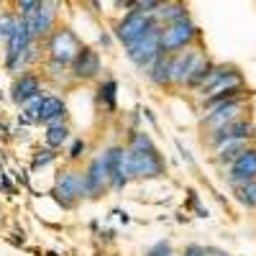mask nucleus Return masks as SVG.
Instances as JSON below:
<instances>
[{
	"label": "nucleus",
	"instance_id": "1",
	"mask_svg": "<svg viewBox=\"0 0 256 256\" xmlns=\"http://www.w3.org/2000/svg\"><path fill=\"white\" fill-rule=\"evenodd\" d=\"M126 174L128 177H162L164 162L146 134H134L126 148Z\"/></svg>",
	"mask_w": 256,
	"mask_h": 256
},
{
	"label": "nucleus",
	"instance_id": "2",
	"mask_svg": "<svg viewBox=\"0 0 256 256\" xmlns=\"http://www.w3.org/2000/svg\"><path fill=\"white\" fill-rule=\"evenodd\" d=\"M154 26H156V20H154L152 10L134 8V10H128L123 16V20L116 26V38L120 41L123 46H131V44H136L141 36H146Z\"/></svg>",
	"mask_w": 256,
	"mask_h": 256
},
{
	"label": "nucleus",
	"instance_id": "3",
	"mask_svg": "<svg viewBox=\"0 0 256 256\" xmlns=\"http://www.w3.org/2000/svg\"><path fill=\"white\" fill-rule=\"evenodd\" d=\"M162 31H164V26L156 24L146 36H141L136 44L126 46V49H128V59H131L136 67L148 70V67H152V62H154L159 54H164V49H162Z\"/></svg>",
	"mask_w": 256,
	"mask_h": 256
},
{
	"label": "nucleus",
	"instance_id": "4",
	"mask_svg": "<svg viewBox=\"0 0 256 256\" xmlns=\"http://www.w3.org/2000/svg\"><path fill=\"white\" fill-rule=\"evenodd\" d=\"M198 36H200L198 26L192 24L190 16H187L182 20H174V24L164 26V31H162V49L166 54H177V52L187 49L192 41H198Z\"/></svg>",
	"mask_w": 256,
	"mask_h": 256
},
{
	"label": "nucleus",
	"instance_id": "5",
	"mask_svg": "<svg viewBox=\"0 0 256 256\" xmlns=\"http://www.w3.org/2000/svg\"><path fill=\"white\" fill-rule=\"evenodd\" d=\"M46 49H49L52 59H56V62H62V64H72L74 56L80 54L82 44L77 41V36H74L70 28H59V31H54V34L49 36Z\"/></svg>",
	"mask_w": 256,
	"mask_h": 256
},
{
	"label": "nucleus",
	"instance_id": "6",
	"mask_svg": "<svg viewBox=\"0 0 256 256\" xmlns=\"http://www.w3.org/2000/svg\"><path fill=\"white\" fill-rule=\"evenodd\" d=\"M31 41H34V36H31V31H28V24L24 20V16H20L16 31H13L10 38H8V56H6L8 70H18V62H20V56L31 49Z\"/></svg>",
	"mask_w": 256,
	"mask_h": 256
},
{
	"label": "nucleus",
	"instance_id": "7",
	"mask_svg": "<svg viewBox=\"0 0 256 256\" xmlns=\"http://www.w3.org/2000/svg\"><path fill=\"white\" fill-rule=\"evenodd\" d=\"M248 180H256V148L251 146H246L228 166V182L233 187L241 182H248Z\"/></svg>",
	"mask_w": 256,
	"mask_h": 256
},
{
	"label": "nucleus",
	"instance_id": "8",
	"mask_svg": "<svg viewBox=\"0 0 256 256\" xmlns=\"http://www.w3.org/2000/svg\"><path fill=\"white\" fill-rule=\"evenodd\" d=\"M254 136H256L254 123H248V120L238 118V120H233V123H228V126L218 128V131H212L210 144L218 148V146H223L226 141H248V138H254Z\"/></svg>",
	"mask_w": 256,
	"mask_h": 256
},
{
	"label": "nucleus",
	"instance_id": "9",
	"mask_svg": "<svg viewBox=\"0 0 256 256\" xmlns=\"http://www.w3.org/2000/svg\"><path fill=\"white\" fill-rule=\"evenodd\" d=\"M244 113V100L241 98H233V100H226L220 105H216V108H210L208 113V128L210 131H218V128L238 120Z\"/></svg>",
	"mask_w": 256,
	"mask_h": 256
},
{
	"label": "nucleus",
	"instance_id": "10",
	"mask_svg": "<svg viewBox=\"0 0 256 256\" xmlns=\"http://www.w3.org/2000/svg\"><path fill=\"white\" fill-rule=\"evenodd\" d=\"M54 195H56V200H59L64 208H70L77 198L88 195V190H84V177H80L77 172H64V174L59 177V182H56Z\"/></svg>",
	"mask_w": 256,
	"mask_h": 256
},
{
	"label": "nucleus",
	"instance_id": "11",
	"mask_svg": "<svg viewBox=\"0 0 256 256\" xmlns=\"http://www.w3.org/2000/svg\"><path fill=\"white\" fill-rule=\"evenodd\" d=\"M24 20L28 24V31H31L34 38L46 36V34L52 31V24H54V10H52V6L46 3V0H41L34 10H28V13L24 16Z\"/></svg>",
	"mask_w": 256,
	"mask_h": 256
},
{
	"label": "nucleus",
	"instance_id": "12",
	"mask_svg": "<svg viewBox=\"0 0 256 256\" xmlns=\"http://www.w3.org/2000/svg\"><path fill=\"white\" fill-rule=\"evenodd\" d=\"M72 72H74V77H80V80H90V77H95V74L100 72L98 52H92V49H88V46H82L80 54H77L74 62H72Z\"/></svg>",
	"mask_w": 256,
	"mask_h": 256
},
{
	"label": "nucleus",
	"instance_id": "13",
	"mask_svg": "<svg viewBox=\"0 0 256 256\" xmlns=\"http://www.w3.org/2000/svg\"><path fill=\"white\" fill-rule=\"evenodd\" d=\"M105 156V166H108V177H110V184L113 187H123L128 182V174H126V152L123 148H110Z\"/></svg>",
	"mask_w": 256,
	"mask_h": 256
},
{
	"label": "nucleus",
	"instance_id": "14",
	"mask_svg": "<svg viewBox=\"0 0 256 256\" xmlns=\"http://www.w3.org/2000/svg\"><path fill=\"white\" fill-rule=\"evenodd\" d=\"M110 182V177H108V166H105V156H98L92 164H90V169H88V174H84V190H88V195L92 198V195H98V192Z\"/></svg>",
	"mask_w": 256,
	"mask_h": 256
},
{
	"label": "nucleus",
	"instance_id": "15",
	"mask_svg": "<svg viewBox=\"0 0 256 256\" xmlns=\"http://www.w3.org/2000/svg\"><path fill=\"white\" fill-rule=\"evenodd\" d=\"M152 13H154V20L159 26H169V24H174V20L187 18V6L182 3V0H166V3H162Z\"/></svg>",
	"mask_w": 256,
	"mask_h": 256
},
{
	"label": "nucleus",
	"instance_id": "16",
	"mask_svg": "<svg viewBox=\"0 0 256 256\" xmlns=\"http://www.w3.org/2000/svg\"><path fill=\"white\" fill-rule=\"evenodd\" d=\"M64 113H67V108H64V100L62 98H54V95L41 98V108H38V120L41 123H46V126L59 123L64 118Z\"/></svg>",
	"mask_w": 256,
	"mask_h": 256
},
{
	"label": "nucleus",
	"instance_id": "17",
	"mask_svg": "<svg viewBox=\"0 0 256 256\" xmlns=\"http://www.w3.org/2000/svg\"><path fill=\"white\" fill-rule=\"evenodd\" d=\"M146 72H148V77H152L156 84H169V82H172V54H166V52L159 54Z\"/></svg>",
	"mask_w": 256,
	"mask_h": 256
},
{
	"label": "nucleus",
	"instance_id": "18",
	"mask_svg": "<svg viewBox=\"0 0 256 256\" xmlns=\"http://www.w3.org/2000/svg\"><path fill=\"white\" fill-rule=\"evenodd\" d=\"M13 100L18 102V105H24V102H28L31 98H36L38 95V80L34 77V74H24L20 80H16V84H13Z\"/></svg>",
	"mask_w": 256,
	"mask_h": 256
},
{
	"label": "nucleus",
	"instance_id": "19",
	"mask_svg": "<svg viewBox=\"0 0 256 256\" xmlns=\"http://www.w3.org/2000/svg\"><path fill=\"white\" fill-rule=\"evenodd\" d=\"M236 192V200L246 208H256V180H248V182H241L233 187Z\"/></svg>",
	"mask_w": 256,
	"mask_h": 256
},
{
	"label": "nucleus",
	"instance_id": "20",
	"mask_svg": "<svg viewBox=\"0 0 256 256\" xmlns=\"http://www.w3.org/2000/svg\"><path fill=\"white\" fill-rule=\"evenodd\" d=\"M246 146H248L246 141H226L223 146H218V162H228L230 164Z\"/></svg>",
	"mask_w": 256,
	"mask_h": 256
},
{
	"label": "nucleus",
	"instance_id": "21",
	"mask_svg": "<svg viewBox=\"0 0 256 256\" xmlns=\"http://www.w3.org/2000/svg\"><path fill=\"white\" fill-rule=\"evenodd\" d=\"M67 138H70V128L64 126V123H52V126H49V131H46V144H49L52 148H59Z\"/></svg>",
	"mask_w": 256,
	"mask_h": 256
},
{
	"label": "nucleus",
	"instance_id": "22",
	"mask_svg": "<svg viewBox=\"0 0 256 256\" xmlns=\"http://www.w3.org/2000/svg\"><path fill=\"white\" fill-rule=\"evenodd\" d=\"M18 20H20V16H16V13H0V36L10 38V34L18 26Z\"/></svg>",
	"mask_w": 256,
	"mask_h": 256
},
{
	"label": "nucleus",
	"instance_id": "23",
	"mask_svg": "<svg viewBox=\"0 0 256 256\" xmlns=\"http://www.w3.org/2000/svg\"><path fill=\"white\" fill-rule=\"evenodd\" d=\"M116 90H118V84H116L113 80H108V82L100 88V100H105V105H108L110 110L116 108Z\"/></svg>",
	"mask_w": 256,
	"mask_h": 256
},
{
	"label": "nucleus",
	"instance_id": "24",
	"mask_svg": "<svg viewBox=\"0 0 256 256\" xmlns=\"http://www.w3.org/2000/svg\"><path fill=\"white\" fill-rule=\"evenodd\" d=\"M162 3H166V0H136V8H141V10H156Z\"/></svg>",
	"mask_w": 256,
	"mask_h": 256
},
{
	"label": "nucleus",
	"instance_id": "25",
	"mask_svg": "<svg viewBox=\"0 0 256 256\" xmlns=\"http://www.w3.org/2000/svg\"><path fill=\"white\" fill-rule=\"evenodd\" d=\"M16 3H18V10H20V16H26L28 10H34V8L41 3V0H16Z\"/></svg>",
	"mask_w": 256,
	"mask_h": 256
},
{
	"label": "nucleus",
	"instance_id": "26",
	"mask_svg": "<svg viewBox=\"0 0 256 256\" xmlns=\"http://www.w3.org/2000/svg\"><path fill=\"white\" fill-rule=\"evenodd\" d=\"M54 159V154L49 152V148H44V152H38V156L34 159V166H44V164H49Z\"/></svg>",
	"mask_w": 256,
	"mask_h": 256
},
{
	"label": "nucleus",
	"instance_id": "27",
	"mask_svg": "<svg viewBox=\"0 0 256 256\" xmlns=\"http://www.w3.org/2000/svg\"><path fill=\"white\" fill-rule=\"evenodd\" d=\"M82 154H84V141H74V146H72L70 156H72V159H80Z\"/></svg>",
	"mask_w": 256,
	"mask_h": 256
},
{
	"label": "nucleus",
	"instance_id": "28",
	"mask_svg": "<svg viewBox=\"0 0 256 256\" xmlns=\"http://www.w3.org/2000/svg\"><path fill=\"white\" fill-rule=\"evenodd\" d=\"M184 256H208V251L200 246H190V248H184Z\"/></svg>",
	"mask_w": 256,
	"mask_h": 256
},
{
	"label": "nucleus",
	"instance_id": "29",
	"mask_svg": "<svg viewBox=\"0 0 256 256\" xmlns=\"http://www.w3.org/2000/svg\"><path fill=\"white\" fill-rule=\"evenodd\" d=\"M116 6H123V8H136V0H113Z\"/></svg>",
	"mask_w": 256,
	"mask_h": 256
},
{
	"label": "nucleus",
	"instance_id": "30",
	"mask_svg": "<svg viewBox=\"0 0 256 256\" xmlns=\"http://www.w3.org/2000/svg\"><path fill=\"white\" fill-rule=\"evenodd\" d=\"M212 256H228V254H218V251H212Z\"/></svg>",
	"mask_w": 256,
	"mask_h": 256
}]
</instances>
